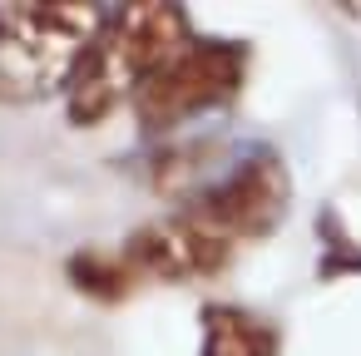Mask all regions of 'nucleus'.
<instances>
[{
  "label": "nucleus",
  "instance_id": "f257e3e1",
  "mask_svg": "<svg viewBox=\"0 0 361 356\" xmlns=\"http://www.w3.org/2000/svg\"><path fill=\"white\" fill-rule=\"evenodd\" d=\"M188 45H193L188 16L178 6H164V0H144V6H124L104 16L94 45L85 50L70 80V119L99 124L119 99H129L154 70H164Z\"/></svg>",
  "mask_w": 361,
  "mask_h": 356
},
{
  "label": "nucleus",
  "instance_id": "f03ea898",
  "mask_svg": "<svg viewBox=\"0 0 361 356\" xmlns=\"http://www.w3.org/2000/svg\"><path fill=\"white\" fill-rule=\"evenodd\" d=\"M104 25L99 6H11L0 16V104H35L70 90Z\"/></svg>",
  "mask_w": 361,
  "mask_h": 356
},
{
  "label": "nucleus",
  "instance_id": "7ed1b4c3",
  "mask_svg": "<svg viewBox=\"0 0 361 356\" xmlns=\"http://www.w3.org/2000/svg\"><path fill=\"white\" fill-rule=\"evenodd\" d=\"M243 45H223V40H193L183 55H173L164 70H154L129 99L134 114L149 134L173 129L193 114L223 109L238 85H243Z\"/></svg>",
  "mask_w": 361,
  "mask_h": 356
},
{
  "label": "nucleus",
  "instance_id": "20e7f679",
  "mask_svg": "<svg viewBox=\"0 0 361 356\" xmlns=\"http://www.w3.org/2000/svg\"><path fill=\"white\" fill-rule=\"evenodd\" d=\"M287 198H292V183H287V168L277 154L257 149L247 154L218 188H208L183 218H193L198 228H208L213 238H223L228 247L238 238H262L277 228V218L287 213Z\"/></svg>",
  "mask_w": 361,
  "mask_h": 356
},
{
  "label": "nucleus",
  "instance_id": "39448f33",
  "mask_svg": "<svg viewBox=\"0 0 361 356\" xmlns=\"http://www.w3.org/2000/svg\"><path fill=\"white\" fill-rule=\"evenodd\" d=\"M228 262V243L213 238L208 228H198L193 218H169V223H149L129 238L124 247V267L134 277H159V282H188V277H208Z\"/></svg>",
  "mask_w": 361,
  "mask_h": 356
},
{
  "label": "nucleus",
  "instance_id": "423d86ee",
  "mask_svg": "<svg viewBox=\"0 0 361 356\" xmlns=\"http://www.w3.org/2000/svg\"><path fill=\"white\" fill-rule=\"evenodd\" d=\"M203 356H277V336L267 321H257L238 307H208L203 312Z\"/></svg>",
  "mask_w": 361,
  "mask_h": 356
},
{
  "label": "nucleus",
  "instance_id": "0eeeda50",
  "mask_svg": "<svg viewBox=\"0 0 361 356\" xmlns=\"http://www.w3.org/2000/svg\"><path fill=\"white\" fill-rule=\"evenodd\" d=\"M70 282L94 297V302H119L134 282V272L124 267V257H104V252H75L70 257Z\"/></svg>",
  "mask_w": 361,
  "mask_h": 356
},
{
  "label": "nucleus",
  "instance_id": "6e6552de",
  "mask_svg": "<svg viewBox=\"0 0 361 356\" xmlns=\"http://www.w3.org/2000/svg\"><path fill=\"white\" fill-rule=\"evenodd\" d=\"M341 11H346V16H356V20H361V6H341Z\"/></svg>",
  "mask_w": 361,
  "mask_h": 356
}]
</instances>
